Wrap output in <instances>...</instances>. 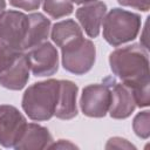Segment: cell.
<instances>
[{"instance_id": "1", "label": "cell", "mask_w": 150, "mask_h": 150, "mask_svg": "<svg viewBox=\"0 0 150 150\" xmlns=\"http://www.w3.org/2000/svg\"><path fill=\"white\" fill-rule=\"evenodd\" d=\"M109 64L112 74L130 89L136 107H148L150 103L148 48L141 43L117 48L110 53Z\"/></svg>"}, {"instance_id": "2", "label": "cell", "mask_w": 150, "mask_h": 150, "mask_svg": "<svg viewBox=\"0 0 150 150\" xmlns=\"http://www.w3.org/2000/svg\"><path fill=\"white\" fill-rule=\"evenodd\" d=\"M28 16L19 11H5L0 15V73L7 69L23 50Z\"/></svg>"}, {"instance_id": "3", "label": "cell", "mask_w": 150, "mask_h": 150, "mask_svg": "<svg viewBox=\"0 0 150 150\" xmlns=\"http://www.w3.org/2000/svg\"><path fill=\"white\" fill-rule=\"evenodd\" d=\"M60 80L49 79L29 86L23 95L21 105L28 118L42 122L54 116L59 97Z\"/></svg>"}, {"instance_id": "4", "label": "cell", "mask_w": 150, "mask_h": 150, "mask_svg": "<svg viewBox=\"0 0 150 150\" xmlns=\"http://www.w3.org/2000/svg\"><path fill=\"white\" fill-rule=\"evenodd\" d=\"M103 39L112 47L135 40L141 30L142 20L136 13L112 8L105 13L103 19Z\"/></svg>"}, {"instance_id": "5", "label": "cell", "mask_w": 150, "mask_h": 150, "mask_svg": "<svg viewBox=\"0 0 150 150\" xmlns=\"http://www.w3.org/2000/svg\"><path fill=\"white\" fill-rule=\"evenodd\" d=\"M61 53L63 68L75 75L88 73L93 68L96 59V48L94 43L84 38L61 48Z\"/></svg>"}, {"instance_id": "6", "label": "cell", "mask_w": 150, "mask_h": 150, "mask_svg": "<svg viewBox=\"0 0 150 150\" xmlns=\"http://www.w3.org/2000/svg\"><path fill=\"white\" fill-rule=\"evenodd\" d=\"M111 93L107 83L89 84L82 89L80 97V108L83 115L94 118H101L107 115L110 107Z\"/></svg>"}, {"instance_id": "7", "label": "cell", "mask_w": 150, "mask_h": 150, "mask_svg": "<svg viewBox=\"0 0 150 150\" xmlns=\"http://www.w3.org/2000/svg\"><path fill=\"white\" fill-rule=\"evenodd\" d=\"M29 69L36 77L54 75L59 69L57 49L48 41H45L25 52Z\"/></svg>"}, {"instance_id": "8", "label": "cell", "mask_w": 150, "mask_h": 150, "mask_svg": "<svg viewBox=\"0 0 150 150\" xmlns=\"http://www.w3.org/2000/svg\"><path fill=\"white\" fill-rule=\"evenodd\" d=\"M27 125L26 117L18 108L9 104H0V145L14 148Z\"/></svg>"}, {"instance_id": "9", "label": "cell", "mask_w": 150, "mask_h": 150, "mask_svg": "<svg viewBox=\"0 0 150 150\" xmlns=\"http://www.w3.org/2000/svg\"><path fill=\"white\" fill-rule=\"evenodd\" d=\"M107 13V5L103 1H91L76 9V19L89 38H97L102 27L104 15Z\"/></svg>"}, {"instance_id": "10", "label": "cell", "mask_w": 150, "mask_h": 150, "mask_svg": "<svg viewBox=\"0 0 150 150\" xmlns=\"http://www.w3.org/2000/svg\"><path fill=\"white\" fill-rule=\"evenodd\" d=\"M109 87L111 93L110 107L108 111L109 115L115 120H124L129 117L136 108V103L130 89L123 83L115 81H111Z\"/></svg>"}, {"instance_id": "11", "label": "cell", "mask_w": 150, "mask_h": 150, "mask_svg": "<svg viewBox=\"0 0 150 150\" xmlns=\"http://www.w3.org/2000/svg\"><path fill=\"white\" fill-rule=\"evenodd\" d=\"M79 88L69 80H60L57 104L54 116L60 120H71L77 115V97Z\"/></svg>"}, {"instance_id": "12", "label": "cell", "mask_w": 150, "mask_h": 150, "mask_svg": "<svg viewBox=\"0 0 150 150\" xmlns=\"http://www.w3.org/2000/svg\"><path fill=\"white\" fill-rule=\"evenodd\" d=\"M29 66L26 54H21L7 69L0 73V86L9 90L22 89L29 80Z\"/></svg>"}, {"instance_id": "13", "label": "cell", "mask_w": 150, "mask_h": 150, "mask_svg": "<svg viewBox=\"0 0 150 150\" xmlns=\"http://www.w3.org/2000/svg\"><path fill=\"white\" fill-rule=\"evenodd\" d=\"M53 142L49 130L36 123H27L26 129L19 142L14 145L16 150H39L48 149Z\"/></svg>"}, {"instance_id": "14", "label": "cell", "mask_w": 150, "mask_h": 150, "mask_svg": "<svg viewBox=\"0 0 150 150\" xmlns=\"http://www.w3.org/2000/svg\"><path fill=\"white\" fill-rule=\"evenodd\" d=\"M27 34L23 42V50L27 52L30 48L45 42L50 32V20L42 13L28 14Z\"/></svg>"}, {"instance_id": "15", "label": "cell", "mask_w": 150, "mask_h": 150, "mask_svg": "<svg viewBox=\"0 0 150 150\" xmlns=\"http://www.w3.org/2000/svg\"><path fill=\"white\" fill-rule=\"evenodd\" d=\"M50 29V38L53 42L60 48H63L67 45L83 38L81 27L73 19L56 22Z\"/></svg>"}, {"instance_id": "16", "label": "cell", "mask_w": 150, "mask_h": 150, "mask_svg": "<svg viewBox=\"0 0 150 150\" xmlns=\"http://www.w3.org/2000/svg\"><path fill=\"white\" fill-rule=\"evenodd\" d=\"M42 8L53 19H61L73 13L74 6L70 0H42Z\"/></svg>"}, {"instance_id": "17", "label": "cell", "mask_w": 150, "mask_h": 150, "mask_svg": "<svg viewBox=\"0 0 150 150\" xmlns=\"http://www.w3.org/2000/svg\"><path fill=\"white\" fill-rule=\"evenodd\" d=\"M149 120H150L149 110L141 111L135 116V118L132 121V129H134V132L139 138H143V139L149 138V136H150V122H149Z\"/></svg>"}, {"instance_id": "18", "label": "cell", "mask_w": 150, "mask_h": 150, "mask_svg": "<svg viewBox=\"0 0 150 150\" xmlns=\"http://www.w3.org/2000/svg\"><path fill=\"white\" fill-rule=\"evenodd\" d=\"M8 1H9V5H12L13 7L30 12V11L38 9L42 0H8Z\"/></svg>"}, {"instance_id": "19", "label": "cell", "mask_w": 150, "mask_h": 150, "mask_svg": "<svg viewBox=\"0 0 150 150\" xmlns=\"http://www.w3.org/2000/svg\"><path fill=\"white\" fill-rule=\"evenodd\" d=\"M105 149H136L134 144H131L128 139L122 137H111L107 144Z\"/></svg>"}, {"instance_id": "20", "label": "cell", "mask_w": 150, "mask_h": 150, "mask_svg": "<svg viewBox=\"0 0 150 150\" xmlns=\"http://www.w3.org/2000/svg\"><path fill=\"white\" fill-rule=\"evenodd\" d=\"M117 2L125 7H131L142 12H148L150 8V0H117Z\"/></svg>"}, {"instance_id": "21", "label": "cell", "mask_w": 150, "mask_h": 150, "mask_svg": "<svg viewBox=\"0 0 150 150\" xmlns=\"http://www.w3.org/2000/svg\"><path fill=\"white\" fill-rule=\"evenodd\" d=\"M77 148L74 143L70 141H64V139H59L57 142H52L48 149H75Z\"/></svg>"}, {"instance_id": "22", "label": "cell", "mask_w": 150, "mask_h": 150, "mask_svg": "<svg viewBox=\"0 0 150 150\" xmlns=\"http://www.w3.org/2000/svg\"><path fill=\"white\" fill-rule=\"evenodd\" d=\"M73 4H77V5H82V4H87V2H91L95 0H70Z\"/></svg>"}, {"instance_id": "23", "label": "cell", "mask_w": 150, "mask_h": 150, "mask_svg": "<svg viewBox=\"0 0 150 150\" xmlns=\"http://www.w3.org/2000/svg\"><path fill=\"white\" fill-rule=\"evenodd\" d=\"M6 9V1L5 0H0V15L5 12Z\"/></svg>"}]
</instances>
